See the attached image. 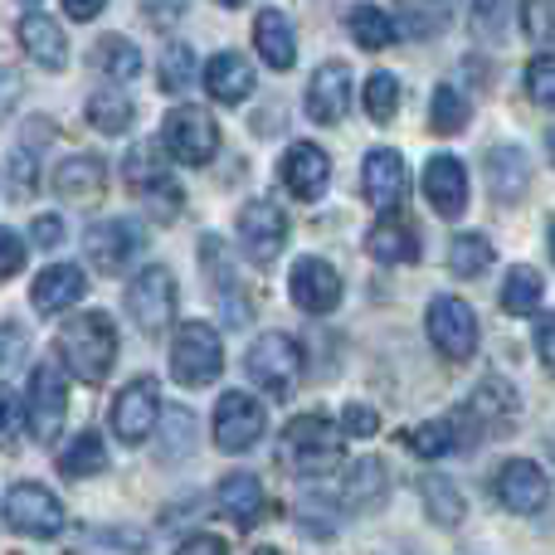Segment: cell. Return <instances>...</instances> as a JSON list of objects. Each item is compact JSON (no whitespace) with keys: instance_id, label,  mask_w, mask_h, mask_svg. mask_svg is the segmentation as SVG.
<instances>
[{"instance_id":"f1b7e54d","label":"cell","mask_w":555,"mask_h":555,"mask_svg":"<svg viewBox=\"0 0 555 555\" xmlns=\"http://www.w3.org/2000/svg\"><path fill=\"white\" fill-rule=\"evenodd\" d=\"M488 181L498 201H517L527 191V162H521L517 146H492L488 152Z\"/></svg>"},{"instance_id":"d4e9b609","label":"cell","mask_w":555,"mask_h":555,"mask_svg":"<svg viewBox=\"0 0 555 555\" xmlns=\"http://www.w3.org/2000/svg\"><path fill=\"white\" fill-rule=\"evenodd\" d=\"M220 512L234 527H254L263 517V482L249 478V473H230L220 482Z\"/></svg>"},{"instance_id":"8d00e7d4","label":"cell","mask_w":555,"mask_h":555,"mask_svg":"<svg viewBox=\"0 0 555 555\" xmlns=\"http://www.w3.org/2000/svg\"><path fill=\"white\" fill-rule=\"evenodd\" d=\"M410 449L420 459H443V453L459 449V429H453V420H429L410 434Z\"/></svg>"},{"instance_id":"4dcf8cb0","label":"cell","mask_w":555,"mask_h":555,"mask_svg":"<svg viewBox=\"0 0 555 555\" xmlns=\"http://www.w3.org/2000/svg\"><path fill=\"white\" fill-rule=\"evenodd\" d=\"M59 468H64V478H93V473H103V468H107V449H103V439H98L93 429H83V434H78V439L64 449Z\"/></svg>"},{"instance_id":"db71d44e","label":"cell","mask_w":555,"mask_h":555,"mask_svg":"<svg viewBox=\"0 0 555 555\" xmlns=\"http://www.w3.org/2000/svg\"><path fill=\"white\" fill-rule=\"evenodd\" d=\"M29 5H35V0H29Z\"/></svg>"},{"instance_id":"30bf717a","label":"cell","mask_w":555,"mask_h":555,"mask_svg":"<svg viewBox=\"0 0 555 555\" xmlns=\"http://www.w3.org/2000/svg\"><path fill=\"white\" fill-rule=\"evenodd\" d=\"M64 414H68V380L54 361L35 365L29 375V434L39 443H54V434L64 429Z\"/></svg>"},{"instance_id":"8fae6325","label":"cell","mask_w":555,"mask_h":555,"mask_svg":"<svg viewBox=\"0 0 555 555\" xmlns=\"http://www.w3.org/2000/svg\"><path fill=\"white\" fill-rule=\"evenodd\" d=\"M263 429H269V420H263V404L254 395H244V390L220 395V404H215V443L224 453L254 449L263 439Z\"/></svg>"},{"instance_id":"d590c367","label":"cell","mask_w":555,"mask_h":555,"mask_svg":"<svg viewBox=\"0 0 555 555\" xmlns=\"http://www.w3.org/2000/svg\"><path fill=\"white\" fill-rule=\"evenodd\" d=\"M488 263H492V244L482 240V234H463V240H453V249H449V269L459 273V278H478V273H488Z\"/></svg>"},{"instance_id":"bcb514c9","label":"cell","mask_w":555,"mask_h":555,"mask_svg":"<svg viewBox=\"0 0 555 555\" xmlns=\"http://www.w3.org/2000/svg\"><path fill=\"white\" fill-rule=\"evenodd\" d=\"M375 429H380L375 410H365V404H351V410L341 414V429H336V434H351V439H371Z\"/></svg>"},{"instance_id":"e0dca14e","label":"cell","mask_w":555,"mask_h":555,"mask_svg":"<svg viewBox=\"0 0 555 555\" xmlns=\"http://www.w3.org/2000/svg\"><path fill=\"white\" fill-rule=\"evenodd\" d=\"M83 249L98 273H122L132 263V254L142 249V230L132 220H103L83 234Z\"/></svg>"},{"instance_id":"4316f807","label":"cell","mask_w":555,"mask_h":555,"mask_svg":"<svg viewBox=\"0 0 555 555\" xmlns=\"http://www.w3.org/2000/svg\"><path fill=\"white\" fill-rule=\"evenodd\" d=\"M254 44H259V54H263V64H269V68H293L297 39H293V25H287L283 10H259Z\"/></svg>"},{"instance_id":"9a60e30c","label":"cell","mask_w":555,"mask_h":555,"mask_svg":"<svg viewBox=\"0 0 555 555\" xmlns=\"http://www.w3.org/2000/svg\"><path fill=\"white\" fill-rule=\"evenodd\" d=\"M492 492H498V502L507 512H517V517H537V512L546 507V498H551V482H546V473H541L537 463L512 459V463H502Z\"/></svg>"},{"instance_id":"f6af8a7d","label":"cell","mask_w":555,"mask_h":555,"mask_svg":"<svg viewBox=\"0 0 555 555\" xmlns=\"http://www.w3.org/2000/svg\"><path fill=\"white\" fill-rule=\"evenodd\" d=\"M25 269V240L15 230H0V278H15Z\"/></svg>"},{"instance_id":"ffe728a7","label":"cell","mask_w":555,"mask_h":555,"mask_svg":"<svg viewBox=\"0 0 555 555\" xmlns=\"http://www.w3.org/2000/svg\"><path fill=\"white\" fill-rule=\"evenodd\" d=\"M278 176H283V185L297 195V201H317V195L326 191V181H332V162H326L322 146L293 142L283 156V166H278Z\"/></svg>"},{"instance_id":"44dd1931","label":"cell","mask_w":555,"mask_h":555,"mask_svg":"<svg viewBox=\"0 0 555 555\" xmlns=\"http://www.w3.org/2000/svg\"><path fill=\"white\" fill-rule=\"evenodd\" d=\"M346 107H351V68L332 59L307 83V113H312V122H341Z\"/></svg>"},{"instance_id":"816d5d0a","label":"cell","mask_w":555,"mask_h":555,"mask_svg":"<svg viewBox=\"0 0 555 555\" xmlns=\"http://www.w3.org/2000/svg\"><path fill=\"white\" fill-rule=\"evenodd\" d=\"M220 5H244V0H220Z\"/></svg>"},{"instance_id":"ab89813d","label":"cell","mask_w":555,"mask_h":555,"mask_svg":"<svg viewBox=\"0 0 555 555\" xmlns=\"http://www.w3.org/2000/svg\"><path fill=\"white\" fill-rule=\"evenodd\" d=\"M395 107H400V83H395V74H371L365 78V113H371L375 122H390Z\"/></svg>"},{"instance_id":"681fc988","label":"cell","mask_w":555,"mask_h":555,"mask_svg":"<svg viewBox=\"0 0 555 555\" xmlns=\"http://www.w3.org/2000/svg\"><path fill=\"white\" fill-rule=\"evenodd\" d=\"M103 5H107V0H64V10H68L74 20H93V15H103Z\"/></svg>"},{"instance_id":"4fadbf2b","label":"cell","mask_w":555,"mask_h":555,"mask_svg":"<svg viewBox=\"0 0 555 555\" xmlns=\"http://www.w3.org/2000/svg\"><path fill=\"white\" fill-rule=\"evenodd\" d=\"M361 191L375 210H385V215L400 210L410 201V166H404V156L390 152V146H375L361 166Z\"/></svg>"},{"instance_id":"5bb4252c","label":"cell","mask_w":555,"mask_h":555,"mask_svg":"<svg viewBox=\"0 0 555 555\" xmlns=\"http://www.w3.org/2000/svg\"><path fill=\"white\" fill-rule=\"evenodd\" d=\"M463 414L473 420V429H478V439L488 434V439H502V434L517 429V414H521V400L517 390H512L507 380H482L478 390H473V400L463 404Z\"/></svg>"},{"instance_id":"74e56055","label":"cell","mask_w":555,"mask_h":555,"mask_svg":"<svg viewBox=\"0 0 555 555\" xmlns=\"http://www.w3.org/2000/svg\"><path fill=\"white\" fill-rule=\"evenodd\" d=\"M385 498V468L380 463H356L351 478H346V502L351 507H375Z\"/></svg>"},{"instance_id":"ac0fdd59","label":"cell","mask_w":555,"mask_h":555,"mask_svg":"<svg viewBox=\"0 0 555 555\" xmlns=\"http://www.w3.org/2000/svg\"><path fill=\"white\" fill-rule=\"evenodd\" d=\"M287 293H293V302L302 307V312H332V307L341 302V273H336L332 263H322L317 254H307V259L293 263Z\"/></svg>"},{"instance_id":"f35d334b","label":"cell","mask_w":555,"mask_h":555,"mask_svg":"<svg viewBox=\"0 0 555 555\" xmlns=\"http://www.w3.org/2000/svg\"><path fill=\"white\" fill-rule=\"evenodd\" d=\"M468 103H463V93L459 88H439L434 93V113H429V122H434V132H443V137H453V132H463L468 127Z\"/></svg>"},{"instance_id":"f907efd6","label":"cell","mask_w":555,"mask_h":555,"mask_svg":"<svg viewBox=\"0 0 555 555\" xmlns=\"http://www.w3.org/2000/svg\"><path fill=\"white\" fill-rule=\"evenodd\" d=\"M537 356L541 361H551V317H541L537 322Z\"/></svg>"},{"instance_id":"9c48e42d","label":"cell","mask_w":555,"mask_h":555,"mask_svg":"<svg viewBox=\"0 0 555 555\" xmlns=\"http://www.w3.org/2000/svg\"><path fill=\"white\" fill-rule=\"evenodd\" d=\"M5 521L10 531H20V537H59V527H64V507H59V498L49 488H39V482H15L5 498Z\"/></svg>"},{"instance_id":"7dc6e473","label":"cell","mask_w":555,"mask_h":555,"mask_svg":"<svg viewBox=\"0 0 555 555\" xmlns=\"http://www.w3.org/2000/svg\"><path fill=\"white\" fill-rule=\"evenodd\" d=\"M29 240H35L39 249H54V244H64V220H59V215H39L35 230H29Z\"/></svg>"},{"instance_id":"7bdbcfd3","label":"cell","mask_w":555,"mask_h":555,"mask_svg":"<svg viewBox=\"0 0 555 555\" xmlns=\"http://www.w3.org/2000/svg\"><path fill=\"white\" fill-rule=\"evenodd\" d=\"M521 29H527L537 44L551 39V0H521Z\"/></svg>"},{"instance_id":"d6986e66","label":"cell","mask_w":555,"mask_h":555,"mask_svg":"<svg viewBox=\"0 0 555 555\" xmlns=\"http://www.w3.org/2000/svg\"><path fill=\"white\" fill-rule=\"evenodd\" d=\"M424 195L443 220H459L468 210V171H463L459 156H429L424 166Z\"/></svg>"},{"instance_id":"cb8c5ba5","label":"cell","mask_w":555,"mask_h":555,"mask_svg":"<svg viewBox=\"0 0 555 555\" xmlns=\"http://www.w3.org/2000/svg\"><path fill=\"white\" fill-rule=\"evenodd\" d=\"M20 44H25V54L35 59V64H44V68H64V59H68V39H64V29L54 25L49 15H25L20 20Z\"/></svg>"},{"instance_id":"5b68a950","label":"cell","mask_w":555,"mask_h":555,"mask_svg":"<svg viewBox=\"0 0 555 555\" xmlns=\"http://www.w3.org/2000/svg\"><path fill=\"white\" fill-rule=\"evenodd\" d=\"M244 371H249V380L259 385V390H269L273 400H287V395L297 390V380H302V351H297L293 336L269 332L249 346Z\"/></svg>"},{"instance_id":"f5cc1de1","label":"cell","mask_w":555,"mask_h":555,"mask_svg":"<svg viewBox=\"0 0 555 555\" xmlns=\"http://www.w3.org/2000/svg\"><path fill=\"white\" fill-rule=\"evenodd\" d=\"M259 555H278V551H269V546H263V551H259Z\"/></svg>"},{"instance_id":"ee69618b","label":"cell","mask_w":555,"mask_h":555,"mask_svg":"<svg viewBox=\"0 0 555 555\" xmlns=\"http://www.w3.org/2000/svg\"><path fill=\"white\" fill-rule=\"evenodd\" d=\"M15 439H20V400L10 385H0V449H10Z\"/></svg>"},{"instance_id":"3957f363","label":"cell","mask_w":555,"mask_h":555,"mask_svg":"<svg viewBox=\"0 0 555 555\" xmlns=\"http://www.w3.org/2000/svg\"><path fill=\"white\" fill-rule=\"evenodd\" d=\"M220 371H224L220 332H215L210 322L176 326V336H171V375H176V380L191 385V390H201V385L220 380Z\"/></svg>"},{"instance_id":"d6a6232c","label":"cell","mask_w":555,"mask_h":555,"mask_svg":"<svg viewBox=\"0 0 555 555\" xmlns=\"http://www.w3.org/2000/svg\"><path fill=\"white\" fill-rule=\"evenodd\" d=\"M132 117H137V107L127 103L117 88H103V93L88 98V122H93L98 132H127V127H132Z\"/></svg>"},{"instance_id":"60d3db41","label":"cell","mask_w":555,"mask_h":555,"mask_svg":"<svg viewBox=\"0 0 555 555\" xmlns=\"http://www.w3.org/2000/svg\"><path fill=\"white\" fill-rule=\"evenodd\" d=\"M195 83V54L185 44H171L162 54V88L166 93H185Z\"/></svg>"},{"instance_id":"52a82bcc","label":"cell","mask_w":555,"mask_h":555,"mask_svg":"<svg viewBox=\"0 0 555 555\" xmlns=\"http://www.w3.org/2000/svg\"><path fill=\"white\" fill-rule=\"evenodd\" d=\"M127 185H132L137 201H142L152 215H162V220L181 210V185L171 181L166 156L156 152V146H137V152L127 156Z\"/></svg>"},{"instance_id":"ba28073f","label":"cell","mask_w":555,"mask_h":555,"mask_svg":"<svg viewBox=\"0 0 555 555\" xmlns=\"http://www.w3.org/2000/svg\"><path fill=\"white\" fill-rule=\"evenodd\" d=\"M429 341L439 346V356L449 361H468L478 351V317L463 297H434L429 302Z\"/></svg>"},{"instance_id":"83f0119b","label":"cell","mask_w":555,"mask_h":555,"mask_svg":"<svg viewBox=\"0 0 555 555\" xmlns=\"http://www.w3.org/2000/svg\"><path fill=\"white\" fill-rule=\"evenodd\" d=\"M365 254L380 263H414L420 259V240H414L410 220H380L365 234Z\"/></svg>"},{"instance_id":"603a6c76","label":"cell","mask_w":555,"mask_h":555,"mask_svg":"<svg viewBox=\"0 0 555 555\" xmlns=\"http://www.w3.org/2000/svg\"><path fill=\"white\" fill-rule=\"evenodd\" d=\"M103 185H107V171L98 156H68V162L54 171V195H64V201H74V205L98 201Z\"/></svg>"},{"instance_id":"7a4b0ae2","label":"cell","mask_w":555,"mask_h":555,"mask_svg":"<svg viewBox=\"0 0 555 555\" xmlns=\"http://www.w3.org/2000/svg\"><path fill=\"white\" fill-rule=\"evenodd\" d=\"M283 463L302 478H322L341 463V434L326 414H297L283 434Z\"/></svg>"},{"instance_id":"8992f818","label":"cell","mask_w":555,"mask_h":555,"mask_svg":"<svg viewBox=\"0 0 555 555\" xmlns=\"http://www.w3.org/2000/svg\"><path fill=\"white\" fill-rule=\"evenodd\" d=\"M127 312H132V322L142 326L146 336H162L166 326H171L176 278L166 263H146V269L132 278V287H127Z\"/></svg>"},{"instance_id":"7c38bea8","label":"cell","mask_w":555,"mask_h":555,"mask_svg":"<svg viewBox=\"0 0 555 555\" xmlns=\"http://www.w3.org/2000/svg\"><path fill=\"white\" fill-rule=\"evenodd\" d=\"M156 420H162V395H156V380L137 375L132 385H122L113 400V434L122 443H142L152 439Z\"/></svg>"},{"instance_id":"484cf974","label":"cell","mask_w":555,"mask_h":555,"mask_svg":"<svg viewBox=\"0 0 555 555\" xmlns=\"http://www.w3.org/2000/svg\"><path fill=\"white\" fill-rule=\"evenodd\" d=\"M205 88H210V98H220V103H244V98L254 93V68L244 64L240 54H215L210 64H205Z\"/></svg>"},{"instance_id":"b9f144b4","label":"cell","mask_w":555,"mask_h":555,"mask_svg":"<svg viewBox=\"0 0 555 555\" xmlns=\"http://www.w3.org/2000/svg\"><path fill=\"white\" fill-rule=\"evenodd\" d=\"M527 93L537 98V107L555 103V64H551V54H537L527 64Z\"/></svg>"},{"instance_id":"836d02e7","label":"cell","mask_w":555,"mask_h":555,"mask_svg":"<svg viewBox=\"0 0 555 555\" xmlns=\"http://www.w3.org/2000/svg\"><path fill=\"white\" fill-rule=\"evenodd\" d=\"M502 307L512 317H527L541 307V273L537 269H512L507 283H502Z\"/></svg>"},{"instance_id":"2e32d148","label":"cell","mask_w":555,"mask_h":555,"mask_svg":"<svg viewBox=\"0 0 555 555\" xmlns=\"http://www.w3.org/2000/svg\"><path fill=\"white\" fill-rule=\"evenodd\" d=\"M240 244L254 263H273L287 244V220L273 201H254L240 210Z\"/></svg>"},{"instance_id":"e575fe53","label":"cell","mask_w":555,"mask_h":555,"mask_svg":"<svg viewBox=\"0 0 555 555\" xmlns=\"http://www.w3.org/2000/svg\"><path fill=\"white\" fill-rule=\"evenodd\" d=\"M420 492H424V507H429L434 521H443V527H459L463 521V498L449 478H424Z\"/></svg>"},{"instance_id":"f546056e","label":"cell","mask_w":555,"mask_h":555,"mask_svg":"<svg viewBox=\"0 0 555 555\" xmlns=\"http://www.w3.org/2000/svg\"><path fill=\"white\" fill-rule=\"evenodd\" d=\"M93 68L107 78V83H127V78L142 74V54H137L132 39H103V44L93 49Z\"/></svg>"},{"instance_id":"1f68e13d","label":"cell","mask_w":555,"mask_h":555,"mask_svg":"<svg viewBox=\"0 0 555 555\" xmlns=\"http://www.w3.org/2000/svg\"><path fill=\"white\" fill-rule=\"evenodd\" d=\"M346 25H351V35L361 49H390L395 39H400V29L390 25V15L375 5H356L351 15H346Z\"/></svg>"},{"instance_id":"277c9868","label":"cell","mask_w":555,"mask_h":555,"mask_svg":"<svg viewBox=\"0 0 555 555\" xmlns=\"http://www.w3.org/2000/svg\"><path fill=\"white\" fill-rule=\"evenodd\" d=\"M162 152L176 156L181 166H205L220 152V127H215V117L205 113V107L181 103V107H171L162 122Z\"/></svg>"},{"instance_id":"6da1fadb","label":"cell","mask_w":555,"mask_h":555,"mask_svg":"<svg viewBox=\"0 0 555 555\" xmlns=\"http://www.w3.org/2000/svg\"><path fill=\"white\" fill-rule=\"evenodd\" d=\"M59 356H64V365L74 371V380L103 385L107 371H113V361H117V332H113V322H107L103 312L74 317V322L64 326V336H59Z\"/></svg>"},{"instance_id":"7402d4cb","label":"cell","mask_w":555,"mask_h":555,"mask_svg":"<svg viewBox=\"0 0 555 555\" xmlns=\"http://www.w3.org/2000/svg\"><path fill=\"white\" fill-rule=\"evenodd\" d=\"M83 287H88L83 269H74V263H54V269H44L35 278L29 302H35V312L54 317V312H64V307H74L78 297H83Z\"/></svg>"},{"instance_id":"c3c4849f","label":"cell","mask_w":555,"mask_h":555,"mask_svg":"<svg viewBox=\"0 0 555 555\" xmlns=\"http://www.w3.org/2000/svg\"><path fill=\"white\" fill-rule=\"evenodd\" d=\"M176 555H230V546L220 537H191Z\"/></svg>"}]
</instances>
